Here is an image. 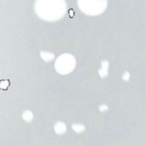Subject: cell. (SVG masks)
I'll return each mask as SVG.
<instances>
[{
	"label": "cell",
	"instance_id": "1",
	"mask_svg": "<svg viewBox=\"0 0 145 146\" xmlns=\"http://www.w3.org/2000/svg\"><path fill=\"white\" fill-rule=\"evenodd\" d=\"M9 86H10L9 80H0V90L6 91Z\"/></svg>",
	"mask_w": 145,
	"mask_h": 146
},
{
	"label": "cell",
	"instance_id": "2",
	"mask_svg": "<svg viewBox=\"0 0 145 146\" xmlns=\"http://www.w3.org/2000/svg\"><path fill=\"white\" fill-rule=\"evenodd\" d=\"M69 13H70V17H73V15H74V11L73 10V9H69Z\"/></svg>",
	"mask_w": 145,
	"mask_h": 146
}]
</instances>
